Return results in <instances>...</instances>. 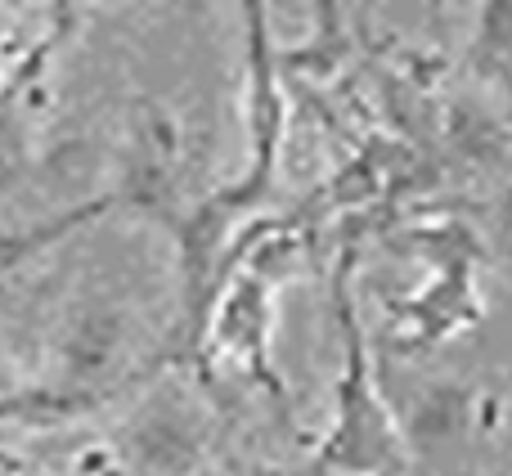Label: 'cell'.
I'll list each match as a JSON object with an SVG mask.
<instances>
[{"instance_id": "cell-1", "label": "cell", "mask_w": 512, "mask_h": 476, "mask_svg": "<svg viewBox=\"0 0 512 476\" xmlns=\"http://www.w3.org/2000/svg\"><path fill=\"white\" fill-rule=\"evenodd\" d=\"M194 198L198 194H189V158H185V131H180V122L158 99H135L113 189H108L104 198H95V203L59 216V221L45 225V230L18 238L14 252H27L32 243H45V238H59L63 230H72V225L90 221V216H99V212H113V207L149 216V221H158L162 230H167Z\"/></svg>"}, {"instance_id": "cell-6", "label": "cell", "mask_w": 512, "mask_h": 476, "mask_svg": "<svg viewBox=\"0 0 512 476\" xmlns=\"http://www.w3.org/2000/svg\"><path fill=\"white\" fill-rule=\"evenodd\" d=\"M14 382H9V373H5V364H0V400H9V396H14Z\"/></svg>"}, {"instance_id": "cell-3", "label": "cell", "mask_w": 512, "mask_h": 476, "mask_svg": "<svg viewBox=\"0 0 512 476\" xmlns=\"http://www.w3.org/2000/svg\"><path fill=\"white\" fill-rule=\"evenodd\" d=\"M113 450L126 476H203L212 459V414L194 391L162 382L117 423Z\"/></svg>"}, {"instance_id": "cell-2", "label": "cell", "mask_w": 512, "mask_h": 476, "mask_svg": "<svg viewBox=\"0 0 512 476\" xmlns=\"http://www.w3.org/2000/svg\"><path fill=\"white\" fill-rule=\"evenodd\" d=\"M135 315L113 292H77L50 328V378L45 387L95 409L131 373Z\"/></svg>"}, {"instance_id": "cell-4", "label": "cell", "mask_w": 512, "mask_h": 476, "mask_svg": "<svg viewBox=\"0 0 512 476\" xmlns=\"http://www.w3.org/2000/svg\"><path fill=\"white\" fill-rule=\"evenodd\" d=\"M50 45H36L18 59L9 86L0 90V198H9L32 176L36 153V90H41V63Z\"/></svg>"}, {"instance_id": "cell-5", "label": "cell", "mask_w": 512, "mask_h": 476, "mask_svg": "<svg viewBox=\"0 0 512 476\" xmlns=\"http://www.w3.org/2000/svg\"><path fill=\"white\" fill-rule=\"evenodd\" d=\"M18 59H23V54H9V50H5V41H0V90L9 86V77H14Z\"/></svg>"}]
</instances>
